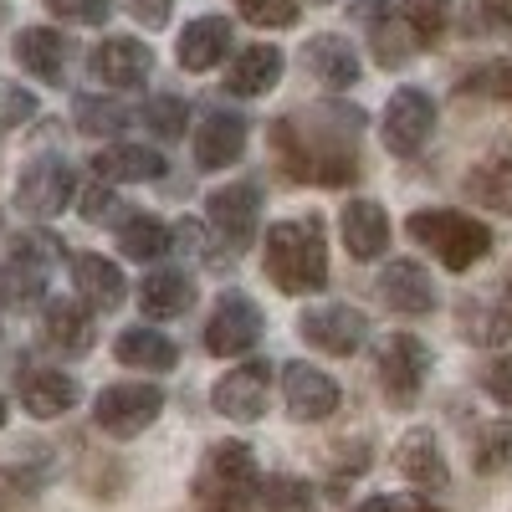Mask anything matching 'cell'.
I'll use <instances>...</instances> for the list:
<instances>
[{
    "label": "cell",
    "mask_w": 512,
    "mask_h": 512,
    "mask_svg": "<svg viewBox=\"0 0 512 512\" xmlns=\"http://www.w3.org/2000/svg\"><path fill=\"white\" fill-rule=\"evenodd\" d=\"M379 134H384V149L395 159H410L431 144L436 134V98L425 88H400L390 103H384V118H379Z\"/></svg>",
    "instance_id": "11"
},
{
    "label": "cell",
    "mask_w": 512,
    "mask_h": 512,
    "mask_svg": "<svg viewBox=\"0 0 512 512\" xmlns=\"http://www.w3.org/2000/svg\"><path fill=\"white\" fill-rule=\"evenodd\" d=\"M354 512H405V507H400L395 497H369V502H359Z\"/></svg>",
    "instance_id": "47"
},
{
    "label": "cell",
    "mask_w": 512,
    "mask_h": 512,
    "mask_svg": "<svg viewBox=\"0 0 512 512\" xmlns=\"http://www.w3.org/2000/svg\"><path fill=\"white\" fill-rule=\"evenodd\" d=\"M395 472H400L410 487H420V492H441V487L451 482V472H446V456H441L436 431H425V425L405 431L400 446H395Z\"/></svg>",
    "instance_id": "18"
},
{
    "label": "cell",
    "mask_w": 512,
    "mask_h": 512,
    "mask_svg": "<svg viewBox=\"0 0 512 512\" xmlns=\"http://www.w3.org/2000/svg\"><path fill=\"white\" fill-rule=\"evenodd\" d=\"M338 400H344L338 395V379L323 374L318 364H287L282 369V405H287L292 420L318 425V420H328L338 410Z\"/></svg>",
    "instance_id": "14"
},
{
    "label": "cell",
    "mask_w": 512,
    "mask_h": 512,
    "mask_svg": "<svg viewBox=\"0 0 512 512\" xmlns=\"http://www.w3.org/2000/svg\"><path fill=\"white\" fill-rule=\"evenodd\" d=\"M359 139L364 108L354 103H318L297 108L272 123V149L282 175L297 185H354L359 180Z\"/></svg>",
    "instance_id": "1"
},
{
    "label": "cell",
    "mask_w": 512,
    "mask_h": 512,
    "mask_svg": "<svg viewBox=\"0 0 512 512\" xmlns=\"http://www.w3.org/2000/svg\"><path fill=\"white\" fill-rule=\"evenodd\" d=\"M338 231H344V246L354 262H374V256L390 251V216H384L379 200H344Z\"/></svg>",
    "instance_id": "19"
},
{
    "label": "cell",
    "mask_w": 512,
    "mask_h": 512,
    "mask_svg": "<svg viewBox=\"0 0 512 512\" xmlns=\"http://www.w3.org/2000/svg\"><path fill=\"white\" fill-rule=\"evenodd\" d=\"M405 231H410L415 246L431 251L446 272H472L492 251V231L477 216H466V210H410Z\"/></svg>",
    "instance_id": "4"
},
{
    "label": "cell",
    "mask_w": 512,
    "mask_h": 512,
    "mask_svg": "<svg viewBox=\"0 0 512 512\" xmlns=\"http://www.w3.org/2000/svg\"><path fill=\"white\" fill-rule=\"evenodd\" d=\"M256 344H262V308H256L251 292L226 287L205 318V349L221 359H236V354H251Z\"/></svg>",
    "instance_id": "8"
},
{
    "label": "cell",
    "mask_w": 512,
    "mask_h": 512,
    "mask_svg": "<svg viewBox=\"0 0 512 512\" xmlns=\"http://www.w3.org/2000/svg\"><path fill=\"white\" fill-rule=\"evenodd\" d=\"M36 113V98L26 93V88H11L6 93V123H21V118H31Z\"/></svg>",
    "instance_id": "45"
},
{
    "label": "cell",
    "mask_w": 512,
    "mask_h": 512,
    "mask_svg": "<svg viewBox=\"0 0 512 512\" xmlns=\"http://www.w3.org/2000/svg\"><path fill=\"white\" fill-rule=\"evenodd\" d=\"M297 338L318 354H333V359H354L369 338V318L349 303H328V308H308L297 318Z\"/></svg>",
    "instance_id": "12"
},
{
    "label": "cell",
    "mask_w": 512,
    "mask_h": 512,
    "mask_svg": "<svg viewBox=\"0 0 512 512\" xmlns=\"http://www.w3.org/2000/svg\"><path fill=\"white\" fill-rule=\"evenodd\" d=\"M205 221H210V231L221 236V246H226L231 256H241V251L256 241V231H262V190H256L251 180H236V185L210 190Z\"/></svg>",
    "instance_id": "10"
},
{
    "label": "cell",
    "mask_w": 512,
    "mask_h": 512,
    "mask_svg": "<svg viewBox=\"0 0 512 512\" xmlns=\"http://www.w3.org/2000/svg\"><path fill=\"white\" fill-rule=\"evenodd\" d=\"M267 277L287 297L323 292L328 282V236L318 216H292L267 231Z\"/></svg>",
    "instance_id": "2"
},
{
    "label": "cell",
    "mask_w": 512,
    "mask_h": 512,
    "mask_svg": "<svg viewBox=\"0 0 512 512\" xmlns=\"http://www.w3.org/2000/svg\"><path fill=\"white\" fill-rule=\"evenodd\" d=\"M410 512H441V507H431V502H410Z\"/></svg>",
    "instance_id": "51"
},
{
    "label": "cell",
    "mask_w": 512,
    "mask_h": 512,
    "mask_svg": "<svg viewBox=\"0 0 512 512\" xmlns=\"http://www.w3.org/2000/svg\"><path fill=\"white\" fill-rule=\"evenodd\" d=\"M461 190H466V200L497 210V216H512V144H497L482 164L466 169Z\"/></svg>",
    "instance_id": "23"
},
{
    "label": "cell",
    "mask_w": 512,
    "mask_h": 512,
    "mask_svg": "<svg viewBox=\"0 0 512 512\" xmlns=\"http://www.w3.org/2000/svg\"><path fill=\"white\" fill-rule=\"evenodd\" d=\"M482 16L492 31H512V0H482Z\"/></svg>",
    "instance_id": "46"
},
{
    "label": "cell",
    "mask_w": 512,
    "mask_h": 512,
    "mask_svg": "<svg viewBox=\"0 0 512 512\" xmlns=\"http://www.w3.org/2000/svg\"><path fill=\"white\" fill-rule=\"evenodd\" d=\"M369 36H374V62L379 67H400V62H410V52H420L400 16H384L379 26H369Z\"/></svg>",
    "instance_id": "38"
},
{
    "label": "cell",
    "mask_w": 512,
    "mask_h": 512,
    "mask_svg": "<svg viewBox=\"0 0 512 512\" xmlns=\"http://www.w3.org/2000/svg\"><path fill=\"white\" fill-rule=\"evenodd\" d=\"M108 200H113V190H108V180H98V185H88V190H82L77 195V205H82V216H108Z\"/></svg>",
    "instance_id": "43"
},
{
    "label": "cell",
    "mask_w": 512,
    "mask_h": 512,
    "mask_svg": "<svg viewBox=\"0 0 512 512\" xmlns=\"http://www.w3.org/2000/svg\"><path fill=\"white\" fill-rule=\"evenodd\" d=\"M236 11L251 21V26H292L297 21V0H236Z\"/></svg>",
    "instance_id": "39"
},
{
    "label": "cell",
    "mask_w": 512,
    "mask_h": 512,
    "mask_svg": "<svg viewBox=\"0 0 512 512\" xmlns=\"http://www.w3.org/2000/svg\"><path fill=\"white\" fill-rule=\"evenodd\" d=\"M113 359L128 364V369H144V374H169L180 364V349H175V338H164L159 328H128V333H118Z\"/></svg>",
    "instance_id": "30"
},
{
    "label": "cell",
    "mask_w": 512,
    "mask_h": 512,
    "mask_svg": "<svg viewBox=\"0 0 512 512\" xmlns=\"http://www.w3.org/2000/svg\"><path fill=\"white\" fill-rule=\"evenodd\" d=\"M77 379L67 369H26L21 374V405L31 420H57L77 405Z\"/></svg>",
    "instance_id": "25"
},
{
    "label": "cell",
    "mask_w": 512,
    "mask_h": 512,
    "mask_svg": "<svg viewBox=\"0 0 512 512\" xmlns=\"http://www.w3.org/2000/svg\"><path fill=\"white\" fill-rule=\"evenodd\" d=\"M210 405H216V415H226V420H236V425L262 420L267 405H272V364H267V359H246V364H236L231 374L216 379V390H210Z\"/></svg>",
    "instance_id": "13"
},
{
    "label": "cell",
    "mask_w": 512,
    "mask_h": 512,
    "mask_svg": "<svg viewBox=\"0 0 512 512\" xmlns=\"http://www.w3.org/2000/svg\"><path fill=\"white\" fill-rule=\"evenodd\" d=\"M282 67H287L282 52L267 47V41L241 47L236 62H231V72H226V93H231V98H262V93H272L277 82H282Z\"/></svg>",
    "instance_id": "26"
},
{
    "label": "cell",
    "mask_w": 512,
    "mask_h": 512,
    "mask_svg": "<svg viewBox=\"0 0 512 512\" xmlns=\"http://www.w3.org/2000/svg\"><path fill=\"white\" fill-rule=\"evenodd\" d=\"M313 6H333V0H313Z\"/></svg>",
    "instance_id": "52"
},
{
    "label": "cell",
    "mask_w": 512,
    "mask_h": 512,
    "mask_svg": "<svg viewBox=\"0 0 512 512\" xmlns=\"http://www.w3.org/2000/svg\"><path fill=\"white\" fill-rule=\"evenodd\" d=\"M164 410V390L159 384H108V390L93 400V420L98 431H108L113 441H134Z\"/></svg>",
    "instance_id": "9"
},
{
    "label": "cell",
    "mask_w": 512,
    "mask_h": 512,
    "mask_svg": "<svg viewBox=\"0 0 512 512\" xmlns=\"http://www.w3.org/2000/svg\"><path fill=\"white\" fill-rule=\"evenodd\" d=\"M93 175L108 185H144L164 175V154L154 144H108L93 154Z\"/></svg>",
    "instance_id": "24"
},
{
    "label": "cell",
    "mask_w": 512,
    "mask_h": 512,
    "mask_svg": "<svg viewBox=\"0 0 512 512\" xmlns=\"http://www.w3.org/2000/svg\"><path fill=\"white\" fill-rule=\"evenodd\" d=\"M349 16H354V21H364V26H379L384 16H390V0H354Z\"/></svg>",
    "instance_id": "44"
},
{
    "label": "cell",
    "mask_w": 512,
    "mask_h": 512,
    "mask_svg": "<svg viewBox=\"0 0 512 512\" xmlns=\"http://www.w3.org/2000/svg\"><path fill=\"white\" fill-rule=\"evenodd\" d=\"M231 41H236V31H231L226 16H200V21H190L180 31L175 57H180L185 72H210V67H221L231 57Z\"/></svg>",
    "instance_id": "21"
},
{
    "label": "cell",
    "mask_w": 512,
    "mask_h": 512,
    "mask_svg": "<svg viewBox=\"0 0 512 512\" xmlns=\"http://www.w3.org/2000/svg\"><path fill=\"white\" fill-rule=\"evenodd\" d=\"M149 72H154V52L139 36H108V41L93 47V77L103 82V88H118V93L144 88Z\"/></svg>",
    "instance_id": "15"
},
{
    "label": "cell",
    "mask_w": 512,
    "mask_h": 512,
    "mask_svg": "<svg viewBox=\"0 0 512 512\" xmlns=\"http://www.w3.org/2000/svg\"><path fill=\"white\" fill-rule=\"evenodd\" d=\"M16 62H21L36 82L62 88V82H67V62H72V47H67V36L52 31V26H26V31L16 36Z\"/></svg>",
    "instance_id": "20"
},
{
    "label": "cell",
    "mask_w": 512,
    "mask_h": 512,
    "mask_svg": "<svg viewBox=\"0 0 512 512\" xmlns=\"http://www.w3.org/2000/svg\"><path fill=\"white\" fill-rule=\"evenodd\" d=\"M195 169H231L246 154V118L236 108H210L195 123Z\"/></svg>",
    "instance_id": "16"
},
{
    "label": "cell",
    "mask_w": 512,
    "mask_h": 512,
    "mask_svg": "<svg viewBox=\"0 0 512 512\" xmlns=\"http://www.w3.org/2000/svg\"><path fill=\"white\" fill-rule=\"evenodd\" d=\"M118 246H123V256H134V262H159V256L175 246V226H164L149 210H128L118 221Z\"/></svg>",
    "instance_id": "31"
},
{
    "label": "cell",
    "mask_w": 512,
    "mask_h": 512,
    "mask_svg": "<svg viewBox=\"0 0 512 512\" xmlns=\"http://www.w3.org/2000/svg\"><path fill=\"white\" fill-rule=\"evenodd\" d=\"M144 123H149V134L159 144H175V139H185V128H190V103L175 98V93H159V98L144 103Z\"/></svg>",
    "instance_id": "35"
},
{
    "label": "cell",
    "mask_w": 512,
    "mask_h": 512,
    "mask_svg": "<svg viewBox=\"0 0 512 512\" xmlns=\"http://www.w3.org/2000/svg\"><path fill=\"white\" fill-rule=\"evenodd\" d=\"M303 62H308V72L323 82V88H333V93H344V88H354V82H359V52L349 47L344 36H313L308 47H303Z\"/></svg>",
    "instance_id": "29"
},
{
    "label": "cell",
    "mask_w": 512,
    "mask_h": 512,
    "mask_svg": "<svg viewBox=\"0 0 512 512\" xmlns=\"http://www.w3.org/2000/svg\"><path fill=\"white\" fill-rule=\"evenodd\" d=\"M6 415H11V405H6V395H0V431H6Z\"/></svg>",
    "instance_id": "50"
},
{
    "label": "cell",
    "mask_w": 512,
    "mask_h": 512,
    "mask_svg": "<svg viewBox=\"0 0 512 512\" xmlns=\"http://www.w3.org/2000/svg\"><path fill=\"white\" fill-rule=\"evenodd\" d=\"M72 118H77L82 134H93V139H113V134H123V128L134 123V113H128L123 103L93 98V93H82V98L72 103Z\"/></svg>",
    "instance_id": "33"
},
{
    "label": "cell",
    "mask_w": 512,
    "mask_h": 512,
    "mask_svg": "<svg viewBox=\"0 0 512 512\" xmlns=\"http://www.w3.org/2000/svg\"><path fill=\"white\" fill-rule=\"evenodd\" d=\"M47 477H52V466L47 461H21V466H0V512H16V507H26L41 487H47Z\"/></svg>",
    "instance_id": "34"
},
{
    "label": "cell",
    "mask_w": 512,
    "mask_h": 512,
    "mask_svg": "<svg viewBox=\"0 0 512 512\" xmlns=\"http://www.w3.org/2000/svg\"><path fill=\"white\" fill-rule=\"evenodd\" d=\"M262 512H318V492L303 477H272L262 487Z\"/></svg>",
    "instance_id": "37"
},
{
    "label": "cell",
    "mask_w": 512,
    "mask_h": 512,
    "mask_svg": "<svg viewBox=\"0 0 512 512\" xmlns=\"http://www.w3.org/2000/svg\"><path fill=\"white\" fill-rule=\"evenodd\" d=\"M77 200V175L62 154H36L16 175V210L31 221H52Z\"/></svg>",
    "instance_id": "6"
},
{
    "label": "cell",
    "mask_w": 512,
    "mask_h": 512,
    "mask_svg": "<svg viewBox=\"0 0 512 512\" xmlns=\"http://www.w3.org/2000/svg\"><path fill=\"white\" fill-rule=\"evenodd\" d=\"M47 11L62 16V21H72V26H103L113 16L108 0H47Z\"/></svg>",
    "instance_id": "40"
},
{
    "label": "cell",
    "mask_w": 512,
    "mask_h": 512,
    "mask_svg": "<svg viewBox=\"0 0 512 512\" xmlns=\"http://www.w3.org/2000/svg\"><path fill=\"white\" fill-rule=\"evenodd\" d=\"M492 297H497V308H502V313H507V323H512V267H507V277H502V287H497Z\"/></svg>",
    "instance_id": "48"
},
{
    "label": "cell",
    "mask_w": 512,
    "mask_h": 512,
    "mask_svg": "<svg viewBox=\"0 0 512 512\" xmlns=\"http://www.w3.org/2000/svg\"><path fill=\"white\" fill-rule=\"evenodd\" d=\"M262 472L246 441H226L205 456V466L190 482L195 512H262Z\"/></svg>",
    "instance_id": "3"
},
{
    "label": "cell",
    "mask_w": 512,
    "mask_h": 512,
    "mask_svg": "<svg viewBox=\"0 0 512 512\" xmlns=\"http://www.w3.org/2000/svg\"><path fill=\"white\" fill-rule=\"evenodd\" d=\"M482 390H487L497 405L512 410V354H497V359L482 369Z\"/></svg>",
    "instance_id": "41"
},
{
    "label": "cell",
    "mask_w": 512,
    "mask_h": 512,
    "mask_svg": "<svg viewBox=\"0 0 512 512\" xmlns=\"http://www.w3.org/2000/svg\"><path fill=\"white\" fill-rule=\"evenodd\" d=\"M512 461V420H492L477 431V446H472V466L482 477H497L502 466Z\"/></svg>",
    "instance_id": "36"
},
{
    "label": "cell",
    "mask_w": 512,
    "mask_h": 512,
    "mask_svg": "<svg viewBox=\"0 0 512 512\" xmlns=\"http://www.w3.org/2000/svg\"><path fill=\"white\" fill-rule=\"evenodd\" d=\"M47 338L62 354H88L98 344L93 308L82 303V297H52V303H47Z\"/></svg>",
    "instance_id": "28"
},
{
    "label": "cell",
    "mask_w": 512,
    "mask_h": 512,
    "mask_svg": "<svg viewBox=\"0 0 512 512\" xmlns=\"http://www.w3.org/2000/svg\"><path fill=\"white\" fill-rule=\"evenodd\" d=\"M374 374H379V390L395 410H410L431 379V349L420 344L415 333H390L379 344V359H374Z\"/></svg>",
    "instance_id": "7"
},
{
    "label": "cell",
    "mask_w": 512,
    "mask_h": 512,
    "mask_svg": "<svg viewBox=\"0 0 512 512\" xmlns=\"http://www.w3.org/2000/svg\"><path fill=\"white\" fill-rule=\"evenodd\" d=\"M139 308L149 318H185L195 308V277L185 267H159L139 282Z\"/></svg>",
    "instance_id": "27"
},
{
    "label": "cell",
    "mask_w": 512,
    "mask_h": 512,
    "mask_svg": "<svg viewBox=\"0 0 512 512\" xmlns=\"http://www.w3.org/2000/svg\"><path fill=\"white\" fill-rule=\"evenodd\" d=\"M379 303L400 318H425V313H436V282L420 262L400 256V262H390L379 272Z\"/></svg>",
    "instance_id": "17"
},
{
    "label": "cell",
    "mask_w": 512,
    "mask_h": 512,
    "mask_svg": "<svg viewBox=\"0 0 512 512\" xmlns=\"http://www.w3.org/2000/svg\"><path fill=\"white\" fill-rule=\"evenodd\" d=\"M57 256H67L57 236L26 231V236L16 241V251H11V262L0 267V308H6V313H31V308L47 303L52 262H57Z\"/></svg>",
    "instance_id": "5"
},
{
    "label": "cell",
    "mask_w": 512,
    "mask_h": 512,
    "mask_svg": "<svg viewBox=\"0 0 512 512\" xmlns=\"http://www.w3.org/2000/svg\"><path fill=\"white\" fill-rule=\"evenodd\" d=\"M72 287H77L82 303L103 308V313H113L123 297H128V282L113 267V256H98V251H77L72 256Z\"/></svg>",
    "instance_id": "22"
},
{
    "label": "cell",
    "mask_w": 512,
    "mask_h": 512,
    "mask_svg": "<svg viewBox=\"0 0 512 512\" xmlns=\"http://www.w3.org/2000/svg\"><path fill=\"white\" fill-rule=\"evenodd\" d=\"M451 6L456 0H400V21H405V31L415 36V47L425 52V47H436V41L446 36V26H451Z\"/></svg>",
    "instance_id": "32"
},
{
    "label": "cell",
    "mask_w": 512,
    "mask_h": 512,
    "mask_svg": "<svg viewBox=\"0 0 512 512\" xmlns=\"http://www.w3.org/2000/svg\"><path fill=\"white\" fill-rule=\"evenodd\" d=\"M497 98L512 103V62H497Z\"/></svg>",
    "instance_id": "49"
},
{
    "label": "cell",
    "mask_w": 512,
    "mask_h": 512,
    "mask_svg": "<svg viewBox=\"0 0 512 512\" xmlns=\"http://www.w3.org/2000/svg\"><path fill=\"white\" fill-rule=\"evenodd\" d=\"M123 6H128V16L144 21V26H164L169 11H175V0H123Z\"/></svg>",
    "instance_id": "42"
}]
</instances>
